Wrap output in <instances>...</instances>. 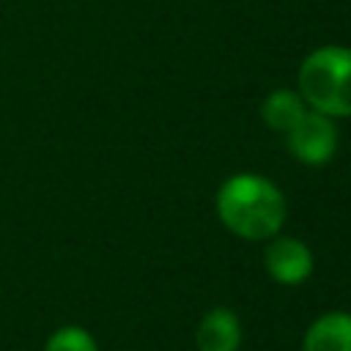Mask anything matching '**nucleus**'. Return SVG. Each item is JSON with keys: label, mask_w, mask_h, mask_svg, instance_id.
Here are the masks:
<instances>
[{"label": "nucleus", "mask_w": 351, "mask_h": 351, "mask_svg": "<svg viewBox=\"0 0 351 351\" xmlns=\"http://www.w3.org/2000/svg\"><path fill=\"white\" fill-rule=\"evenodd\" d=\"M217 217L233 236L266 241L285 225V197L274 181L255 173H239L219 186Z\"/></svg>", "instance_id": "1"}, {"label": "nucleus", "mask_w": 351, "mask_h": 351, "mask_svg": "<svg viewBox=\"0 0 351 351\" xmlns=\"http://www.w3.org/2000/svg\"><path fill=\"white\" fill-rule=\"evenodd\" d=\"M299 96L315 112L329 118H351V49L318 47L299 66Z\"/></svg>", "instance_id": "2"}, {"label": "nucleus", "mask_w": 351, "mask_h": 351, "mask_svg": "<svg viewBox=\"0 0 351 351\" xmlns=\"http://www.w3.org/2000/svg\"><path fill=\"white\" fill-rule=\"evenodd\" d=\"M288 134V148L302 165L321 167L326 165L335 151H337V126L329 115L304 110V115L285 132Z\"/></svg>", "instance_id": "3"}, {"label": "nucleus", "mask_w": 351, "mask_h": 351, "mask_svg": "<svg viewBox=\"0 0 351 351\" xmlns=\"http://www.w3.org/2000/svg\"><path fill=\"white\" fill-rule=\"evenodd\" d=\"M263 266L280 285H299L313 274V250L293 236H271L263 250Z\"/></svg>", "instance_id": "4"}, {"label": "nucleus", "mask_w": 351, "mask_h": 351, "mask_svg": "<svg viewBox=\"0 0 351 351\" xmlns=\"http://www.w3.org/2000/svg\"><path fill=\"white\" fill-rule=\"evenodd\" d=\"M197 351H239L241 346V324L233 310L214 307L208 310L195 332Z\"/></svg>", "instance_id": "5"}, {"label": "nucleus", "mask_w": 351, "mask_h": 351, "mask_svg": "<svg viewBox=\"0 0 351 351\" xmlns=\"http://www.w3.org/2000/svg\"><path fill=\"white\" fill-rule=\"evenodd\" d=\"M302 351H351V313L318 315L302 337Z\"/></svg>", "instance_id": "6"}, {"label": "nucleus", "mask_w": 351, "mask_h": 351, "mask_svg": "<svg viewBox=\"0 0 351 351\" xmlns=\"http://www.w3.org/2000/svg\"><path fill=\"white\" fill-rule=\"evenodd\" d=\"M307 104L304 99L299 96V90H288V88H277L271 90L266 99H263V107H261V115H263V123L274 132H288L302 115H304Z\"/></svg>", "instance_id": "7"}, {"label": "nucleus", "mask_w": 351, "mask_h": 351, "mask_svg": "<svg viewBox=\"0 0 351 351\" xmlns=\"http://www.w3.org/2000/svg\"><path fill=\"white\" fill-rule=\"evenodd\" d=\"M44 351H99L93 335L82 326H60L55 329L47 343H44Z\"/></svg>", "instance_id": "8"}]
</instances>
